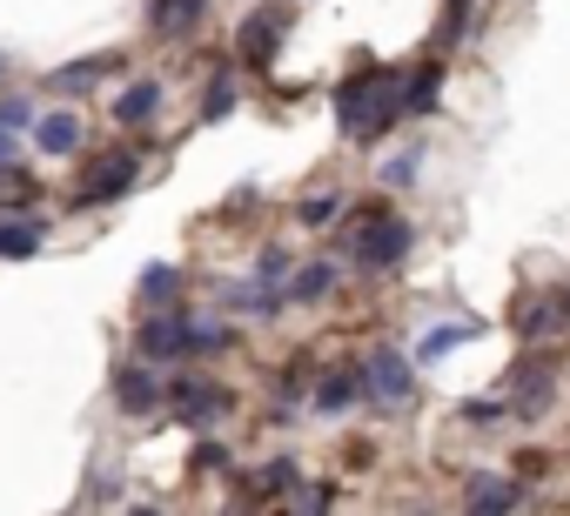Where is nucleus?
Instances as JSON below:
<instances>
[{"label": "nucleus", "mask_w": 570, "mask_h": 516, "mask_svg": "<svg viewBox=\"0 0 570 516\" xmlns=\"http://www.w3.org/2000/svg\"><path fill=\"white\" fill-rule=\"evenodd\" d=\"M396 115H403V88H396L390 68H363V75L343 81V95H336V121H343L356 141H376Z\"/></svg>", "instance_id": "obj_1"}, {"label": "nucleus", "mask_w": 570, "mask_h": 516, "mask_svg": "<svg viewBox=\"0 0 570 516\" xmlns=\"http://www.w3.org/2000/svg\"><path fill=\"white\" fill-rule=\"evenodd\" d=\"M141 356H208V349H222L228 343V329L222 322H195V316H155V322H141Z\"/></svg>", "instance_id": "obj_2"}, {"label": "nucleus", "mask_w": 570, "mask_h": 516, "mask_svg": "<svg viewBox=\"0 0 570 516\" xmlns=\"http://www.w3.org/2000/svg\"><path fill=\"white\" fill-rule=\"evenodd\" d=\"M356 255H363V269H396L403 255H410V221L370 208L363 215V235H356Z\"/></svg>", "instance_id": "obj_3"}, {"label": "nucleus", "mask_w": 570, "mask_h": 516, "mask_svg": "<svg viewBox=\"0 0 570 516\" xmlns=\"http://www.w3.org/2000/svg\"><path fill=\"white\" fill-rule=\"evenodd\" d=\"M356 383H363V396H376V403H403V396L416 389V376H410V363H403V356H390V349H383V356H370Z\"/></svg>", "instance_id": "obj_4"}, {"label": "nucleus", "mask_w": 570, "mask_h": 516, "mask_svg": "<svg viewBox=\"0 0 570 516\" xmlns=\"http://www.w3.org/2000/svg\"><path fill=\"white\" fill-rule=\"evenodd\" d=\"M135 175H141V168H135V155H115V161H101V168L75 188V201H81V208H101V201L128 195V188H135Z\"/></svg>", "instance_id": "obj_5"}, {"label": "nucleus", "mask_w": 570, "mask_h": 516, "mask_svg": "<svg viewBox=\"0 0 570 516\" xmlns=\"http://www.w3.org/2000/svg\"><path fill=\"white\" fill-rule=\"evenodd\" d=\"M282 28H289V8H262V14H248V21H242V54H248V61L262 68V61L275 54Z\"/></svg>", "instance_id": "obj_6"}, {"label": "nucleus", "mask_w": 570, "mask_h": 516, "mask_svg": "<svg viewBox=\"0 0 570 516\" xmlns=\"http://www.w3.org/2000/svg\"><path fill=\"white\" fill-rule=\"evenodd\" d=\"M175 409H181L188 423H215V416L228 409V389H215V383H202V376H181V383H175Z\"/></svg>", "instance_id": "obj_7"}, {"label": "nucleus", "mask_w": 570, "mask_h": 516, "mask_svg": "<svg viewBox=\"0 0 570 516\" xmlns=\"http://www.w3.org/2000/svg\"><path fill=\"white\" fill-rule=\"evenodd\" d=\"M115 403L141 416V409H155V403H161V389H155V376H148V369H121V376H115Z\"/></svg>", "instance_id": "obj_8"}, {"label": "nucleus", "mask_w": 570, "mask_h": 516, "mask_svg": "<svg viewBox=\"0 0 570 516\" xmlns=\"http://www.w3.org/2000/svg\"><path fill=\"white\" fill-rule=\"evenodd\" d=\"M35 135H41L48 155H75V148H81V121H75V115H41Z\"/></svg>", "instance_id": "obj_9"}, {"label": "nucleus", "mask_w": 570, "mask_h": 516, "mask_svg": "<svg viewBox=\"0 0 570 516\" xmlns=\"http://www.w3.org/2000/svg\"><path fill=\"white\" fill-rule=\"evenodd\" d=\"M155 108H161V88H155V81H135V88L115 101V121L135 128V121H155Z\"/></svg>", "instance_id": "obj_10"}, {"label": "nucleus", "mask_w": 570, "mask_h": 516, "mask_svg": "<svg viewBox=\"0 0 570 516\" xmlns=\"http://www.w3.org/2000/svg\"><path fill=\"white\" fill-rule=\"evenodd\" d=\"M510 503H517V489H510L503 476H483V483L470 489V516H510Z\"/></svg>", "instance_id": "obj_11"}, {"label": "nucleus", "mask_w": 570, "mask_h": 516, "mask_svg": "<svg viewBox=\"0 0 570 516\" xmlns=\"http://www.w3.org/2000/svg\"><path fill=\"white\" fill-rule=\"evenodd\" d=\"M41 188H35V175L28 168H14V161H0V208H28Z\"/></svg>", "instance_id": "obj_12"}, {"label": "nucleus", "mask_w": 570, "mask_h": 516, "mask_svg": "<svg viewBox=\"0 0 570 516\" xmlns=\"http://www.w3.org/2000/svg\"><path fill=\"white\" fill-rule=\"evenodd\" d=\"M202 8H208V0H155L148 14H155V28H161V34H181V28H188Z\"/></svg>", "instance_id": "obj_13"}, {"label": "nucleus", "mask_w": 570, "mask_h": 516, "mask_svg": "<svg viewBox=\"0 0 570 516\" xmlns=\"http://www.w3.org/2000/svg\"><path fill=\"white\" fill-rule=\"evenodd\" d=\"M356 396H363V383H356V376H330V383H316V409H330V416H336V409H350Z\"/></svg>", "instance_id": "obj_14"}, {"label": "nucleus", "mask_w": 570, "mask_h": 516, "mask_svg": "<svg viewBox=\"0 0 570 516\" xmlns=\"http://www.w3.org/2000/svg\"><path fill=\"white\" fill-rule=\"evenodd\" d=\"M436 81H443V75H436V68H423V75L403 88V115H430V108H436Z\"/></svg>", "instance_id": "obj_15"}, {"label": "nucleus", "mask_w": 570, "mask_h": 516, "mask_svg": "<svg viewBox=\"0 0 570 516\" xmlns=\"http://www.w3.org/2000/svg\"><path fill=\"white\" fill-rule=\"evenodd\" d=\"M35 248H41V235H35V228L0 221V255H35Z\"/></svg>", "instance_id": "obj_16"}, {"label": "nucleus", "mask_w": 570, "mask_h": 516, "mask_svg": "<svg viewBox=\"0 0 570 516\" xmlns=\"http://www.w3.org/2000/svg\"><path fill=\"white\" fill-rule=\"evenodd\" d=\"M282 276H289V255H282V248H268L262 262H255V289H275Z\"/></svg>", "instance_id": "obj_17"}, {"label": "nucleus", "mask_w": 570, "mask_h": 516, "mask_svg": "<svg viewBox=\"0 0 570 516\" xmlns=\"http://www.w3.org/2000/svg\"><path fill=\"white\" fill-rule=\"evenodd\" d=\"M101 75H108V61H75V68H61L55 81H61V88H95Z\"/></svg>", "instance_id": "obj_18"}, {"label": "nucleus", "mask_w": 570, "mask_h": 516, "mask_svg": "<svg viewBox=\"0 0 570 516\" xmlns=\"http://www.w3.org/2000/svg\"><path fill=\"white\" fill-rule=\"evenodd\" d=\"M330 282H336V269H303V276H296V289H289V296H296V302H316V296H323V289H330Z\"/></svg>", "instance_id": "obj_19"}, {"label": "nucleus", "mask_w": 570, "mask_h": 516, "mask_svg": "<svg viewBox=\"0 0 570 516\" xmlns=\"http://www.w3.org/2000/svg\"><path fill=\"white\" fill-rule=\"evenodd\" d=\"M255 489H262V496H282V489H296V463H268Z\"/></svg>", "instance_id": "obj_20"}, {"label": "nucleus", "mask_w": 570, "mask_h": 516, "mask_svg": "<svg viewBox=\"0 0 570 516\" xmlns=\"http://www.w3.org/2000/svg\"><path fill=\"white\" fill-rule=\"evenodd\" d=\"M470 329H436V336H423V363H436V356H450L456 343H463Z\"/></svg>", "instance_id": "obj_21"}, {"label": "nucleus", "mask_w": 570, "mask_h": 516, "mask_svg": "<svg viewBox=\"0 0 570 516\" xmlns=\"http://www.w3.org/2000/svg\"><path fill=\"white\" fill-rule=\"evenodd\" d=\"M35 121H41V115H35L28 101H0V128H14V135H21V128H35Z\"/></svg>", "instance_id": "obj_22"}, {"label": "nucleus", "mask_w": 570, "mask_h": 516, "mask_svg": "<svg viewBox=\"0 0 570 516\" xmlns=\"http://www.w3.org/2000/svg\"><path fill=\"white\" fill-rule=\"evenodd\" d=\"M336 208H343L336 195H316V201H303V221H309V228H323V221H336Z\"/></svg>", "instance_id": "obj_23"}, {"label": "nucleus", "mask_w": 570, "mask_h": 516, "mask_svg": "<svg viewBox=\"0 0 570 516\" xmlns=\"http://www.w3.org/2000/svg\"><path fill=\"white\" fill-rule=\"evenodd\" d=\"M175 282H181V276H175V269H148V276H141V296H168V289H175Z\"/></svg>", "instance_id": "obj_24"}, {"label": "nucleus", "mask_w": 570, "mask_h": 516, "mask_svg": "<svg viewBox=\"0 0 570 516\" xmlns=\"http://www.w3.org/2000/svg\"><path fill=\"white\" fill-rule=\"evenodd\" d=\"M228 108H235V88H228V81H215V88H208V121H215V115H228Z\"/></svg>", "instance_id": "obj_25"}, {"label": "nucleus", "mask_w": 570, "mask_h": 516, "mask_svg": "<svg viewBox=\"0 0 570 516\" xmlns=\"http://www.w3.org/2000/svg\"><path fill=\"white\" fill-rule=\"evenodd\" d=\"M463 416H470V423H476V429H497V416H503V403H470V409H463Z\"/></svg>", "instance_id": "obj_26"}, {"label": "nucleus", "mask_w": 570, "mask_h": 516, "mask_svg": "<svg viewBox=\"0 0 570 516\" xmlns=\"http://www.w3.org/2000/svg\"><path fill=\"white\" fill-rule=\"evenodd\" d=\"M0 161H14V128H0Z\"/></svg>", "instance_id": "obj_27"}, {"label": "nucleus", "mask_w": 570, "mask_h": 516, "mask_svg": "<svg viewBox=\"0 0 570 516\" xmlns=\"http://www.w3.org/2000/svg\"><path fill=\"white\" fill-rule=\"evenodd\" d=\"M128 516H161V509H128Z\"/></svg>", "instance_id": "obj_28"}]
</instances>
